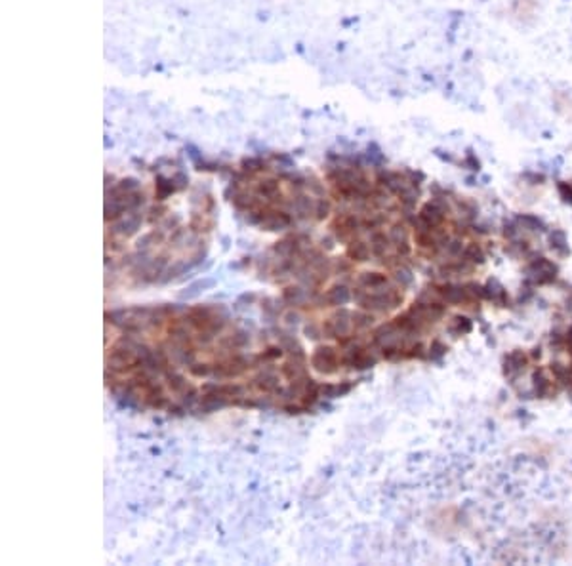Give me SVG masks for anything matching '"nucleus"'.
<instances>
[{
	"instance_id": "obj_2",
	"label": "nucleus",
	"mask_w": 572,
	"mask_h": 566,
	"mask_svg": "<svg viewBox=\"0 0 572 566\" xmlns=\"http://www.w3.org/2000/svg\"><path fill=\"white\" fill-rule=\"evenodd\" d=\"M366 253H368V250H366V246L364 244H357V246L351 248V256L355 258V260L363 261L364 258H366Z\"/></svg>"
},
{
	"instance_id": "obj_1",
	"label": "nucleus",
	"mask_w": 572,
	"mask_h": 566,
	"mask_svg": "<svg viewBox=\"0 0 572 566\" xmlns=\"http://www.w3.org/2000/svg\"><path fill=\"white\" fill-rule=\"evenodd\" d=\"M313 366L321 372H332L336 366V353L334 349L324 347V349H317V353L313 355Z\"/></svg>"
}]
</instances>
